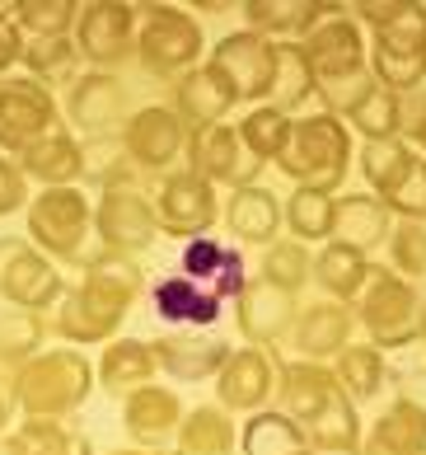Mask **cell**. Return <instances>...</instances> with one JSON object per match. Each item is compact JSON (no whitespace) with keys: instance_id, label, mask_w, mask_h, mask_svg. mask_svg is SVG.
Segmentation results:
<instances>
[{"instance_id":"1","label":"cell","mask_w":426,"mask_h":455,"mask_svg":"<svg viewBox=\"0 0 426 455\" xmlns=\"http://www.w3.org/2000/svg\"><path fill=\"white\" fill-rule=\"evenodd\" d=\"M141 291H146L141 259L94 249V254L80 259V286H71L61 296V306L52 310V333L71 347L113 343Z\"/></svg>"},{"instance_id":"2","label":"cell","mask_w":426,"mask_h":455,"mask_svg":"<svg viewBox=\"0 0 426 455\" xmlns=\"http://www.w3.org/2000/svg\"><path fill=\"white\" fill-rule=\"evenodd\" d=\"M356 164V137L337 113H310L291 123V141L277 156V170L291 179V188L343 193V183Z\"/></svg>"},{"instance_id":"3","label":"cell","mask_w":426,"mask_h":455,"mask_svg":"<svg viewBox=\"0 0 426 455\" xmlns=\"http://www.w3.org/2000/svg\"><path fill=\"white\" fill-rule=\"evenodd\" d=\"M14 409L24 418H71L94 395V362L80 347H47L20 371H10Z\"/></svg>"},{"instance_id":"4","label":"cell","mask_w":426,"mask_h":455,"mask_svg":"<svg viewBox=\"0 0 426 455\" xmlns=\"http://www.w3.org/2000/svg\"><path fill=\"white\" fill-rule=\"evenodd\" d=\"M351 315H356V324L366 329V343H375L380 352L422 343V319H426L422 291H417V282L389 273V267H375V277L366 282V291L356 296Z\"/></svg>"},{"instance_id":"5","label":"cell","mask_w":426,"mask_h":455,"mask_svg":"<svg viewBox=\"0 0 426 455\" xmlns=\"http://www.w3.org/2000/svg\"><path fill=\"white\" fill-rule=\"evenodd\" d=\"M141 20H136V57L146 76L155 80H178L183 71L207 61V38H201V24L187 10L174 5H136Z\"/></svg>"},{"instance_id":"6","label":"cell","mask_w":426,"mask_h":455,"mask_svg":"<svg viewBox=\"0 0 426 455\" xmlns=\"http://www.w3.org/2000/svg\"><path fill=\"white\" fill-rule=\"evenodd\" d=\"M94 235V202L80 188H38L28 202V244L52 263H80Z\"/></svg>"},{"instance_id":"7","label":"cell","mask_w":426,"mask_h":455,"mask_svg":"<svg viewBox=\"0 0 426 455\" xmlns=\"http://www.w3.org/2000/svg\"><path fill=\"white\" fill-rule=\"evenodd\" d=\"M300 52L310 61V71L319 80V99H333L351 90L356 80L370 76V43H366V28L351 20V14H333V20H323L319 28H310L300 38Z\"/></svg>"},{"instance_id":"8","label":"cell","mask_w":426,"mask_h":455,"mask_svg":"<svg viewBox=\"0 0 426 455\" xmlns=\"http://www.w3.org/2000/svg\"><path fill=\"white\" fill-rule=\"evenodd\" d=\"M370 80L389 94H417L426 90V5H407L398 24L370 33Z\"/></svg>"},{"instance_id":"9","label":"cell","mask_w":426,"mask_h":455,"mask_svg":"<svg viewBox=\"0 0 426 455\" xmlns=\"http://www.w3.org/2000/svg\"><path fill=\"white\" fill-rule=\"evenodd\" d=\"M136 113V94L117 71H84L66 90L61 123L75 137H122V127Z\"/></svg>"},{"instance_id":"10","label":"cell","mask_w":426,"mask_h":455,"mask_svg":"<svg viewBox=\"0 0 426 455\" xmlns=\"http://www.w3.org/2000/svg\"><path fill=\"white\" fill-rule=\"evenodd\" d=\"M207 61L216 71H225V80L234 85V94H240V104H248V108L272 104V94H277V71H281V43H272L253 28H234L211 47Z\"/></svg>"},{"instance_id":"11","label":"cell","mask_w":426,"mask_h":455,"mask_svg":"<svg viewBox=\"0 0 426 455\" xmlns=\"http://www.w3.org/2000/svg\"><path fill=\"white\" fill-rule=\"evenodd\" d=\"M71 291L61 277V267L33 249L28 240L0 244V300L10 310H33V315H52L61 306V296Z\"/></svg>"},{"instance_id":"12","label":"cell","mask_w":426,"mask_h":455,"mask_svg":"<svg viewBox=\"0 0 426 455\" xmlns=\"http://www.w3.org/2000/svg\"><path fill=\"white\" fill-rule=\"evenodd\" d=\"M136 20L141 10L127 0H90L75 20V47L90 71H117L136 57Z\"/></svg>"},{"instance_id":"13","label":"cell","mask_w":426,"mask_h":455,"mask_svg":"<svg viewBox=\"0 0 426 455\" xmlns=\"http://www.w3.org/2000/svg\"><path fill=\"white\" fill-rule=\"evenodd\" d=\"M160 235L164 230H160L155 197H146L141 188H108V193H99V202H94V240H99V249L141 259Z\"/></svg>"},{"instance_id":"14","label":"cell","mask_w":426,"mask_h":455,"mask_svg":"<svg viewBox=\"0 0 426 455\" xmlns=\"http://www.w3.org/2000/svg\"><path fill=\"white\" fill-rule=\"evenodd\" d=\"M52 127H61V104L52 90L28 76L0 80V156L14 160L24 146L47 137Z\"/></svg>"},{"instance_id":"15","label":"cell","mask_w":426,"mask_h":455,"mask_svg":"<svg viewBox=\"0 0 426 455\" xmlns=\"http://www.w3.org/2000/svg\"><path fill=\"white\" fill-rule=\"evenodd\" d=\"M187 137H193V127H187L169 104H141L131 113V123L122 127V146H127L131 164L141 174H160V179L169 170H178Z\"/></svg>"},{"instance_id":"16","label":"cell","mask_w":426,"mask_h":455,"mask_svg":"<svg viewBox=\"0 0 426 455\" xmlns=\"http://www.w3.org/2000/svg\"><path fill=\"white\" fill-rule=\"evenodd\" d=\"M155 212H160V230L174 235V240H197V235H211L216 230V216H220V202L216 188L207 179H197L193 170H169L155 183Z\"/></svg>"},{"instance_id":"17","label":"cell","mask_w":426,"mask_h":455,"mask_svg":"<svg viewBox=\"0 0 426 455\" xmlns=\"http://www.w3.org/2000/svg\"><path fill=\"white\" fill-rule=\"evenodd\" d=\"M183 170H193L197 179H207L211 188H240V183H258V170L248 164L234 123L193 127L187 150H183Z\"/></svg>"},{"instance_id":"18","label":"cell","mask_w":426,"mask_h":455,"mask_svg":"<svg viewBox=\"0 0 426 455\" xmlns=\"http://www.w3.org/2000/svg\"><path fill=\"white\" fill-rule=\"evenodd\" d=\"M272 390H277V357L272 347H234L225 366L216 376V403L225 413H258L272 403Z\"/></svg>"},{"instance_id":"19","label":"cell","mask_w":426,"mask_h":455,"mask_svg":"<svg viewBox=\"0 0 426 455\" xmlns=\"http://www.w3.org/2000/svg\"><path fill=\"white\" fill-rule=\"evenodd\" d=\"M230 306H234V329H240L244 343L277 347V343H286V333H291L296 315H300V296L281 291V286H272L263 277H253Z\"/></svg>"},{"instance_id":"20","label":"cell","mask_w":426,"mask_h":455,"mask_svg":"<svg viewBox=\"0 0 426 455\" xmlns=\"http://www.w3.org/2000/svg\"><path fill=\"white\" fill-rule=\"evenodd\" d=\"M155 347V362H160V376L178 380V385H201V380H216L220 366L230 357V343L211 329H174V333H160L150 339Z\"/></svg>"},{"instance_id":"21","label":"cell","mask_w":426,"mask_h":455,"mask_svg":"<svg viewBox=\"0 0 426 455\" xmlns=\"http://www.w3.org/2000/svg\"><path fill=\"white\" fill-rule=\"evenodd\" d=\"M328 104V113H337L347 123L351 137H361L366 141H398L403 137V99L398 94H389L384 85H375V80H356L351 90L343 94H333V99H323Z\"/></svg>"},{"instance_id":"22","label":"cell","mask_w":426,"mask_h":455,"mask_svg":"<svg viewBox=\"0 0 426 455\" xmlns=\"http://www.w3.org/2000/svg\"><path fill=\"white\" fill-rule=\"evenodd\" d=\"M164 104L174 108L187 127H216L240 108V94H234V85L225 80V71H216L211 61H201L193 71H183L178 80H169Z\"/></svg>"},{"instance_id":"23","label":"cell","mask_w":426,"mask_h":455,"mask_svg":"<svg viewBox=\"0 0 426 455\" xmlns=\"http://www.w3.org/2000/svg\"><path fill=\"white\" fill-rule=\"evenodd\" d=\"M351 333H356L351 306H337V300H314V306H300L291 333H286V343H291L296 362H323V366H333V357L351 343Z\"/></svg>"},{"instance_id":"24","label":"cell","mask_w":426,"mask_h":455,"mask_svg":"<svg viewBox=\"0 0 426 455\" xmlns=\"http://www.w3.org/2000/svg\"><path fill=\"white\" fill-rule=\"evenodd\" d=\"M220 221H225L230 240L240 249H267L281 240V197L267 188V183H240L230 188L225 207H220Z\"/></svg>"},{"instance_id":"25","label":"cell","mask_w":426,"mask_h":455,"mask_svg":"<svg viewBox=\"0 0 426 455\" xmlns=\"http://www.w3.org/2000/svg\"><path fill=\"white\" fill-rule=\"evenodd\" d=\"M150 306L169 329H216L225 315V300L207 282H193L183 273H164L150 282Z\"/></svg>"},{"instance_id":"26","label":"cell","mask_w":426,"mask_h":455,"mask_svg":"<svg viewBox=\"0 0 426 455\" xmlns=\"http://www.w3.org/2000/svg\"><path fill=\"white\" fill-rule=\"evenodd\" d=\"M183 403H178V390L169 385H141L122 399V432L131 436L136 446H164L169 436H178V423H183Z\"/></svg>"},{"instance_id":"27","label":"cell","mask_w":426,"mask_h":455,"mask_svg":"<svg viewBox=\"0 0 426 455\" xmlns=\"http://www.w3.org/2000/svg\"><path fill=\"white\" fill-rule=\"evenodd\" d=\"M333 14H347V5H323V0H248L244 5V28L263 33L272 43H300L310 28H319Z\"/></svg>"},{"instance_id":"28","label":"cell","mask_w":426,"mask_h":455,"mask_svg":"<svg viewBox=\"0 0 426 455\" xmlns=\"http://www.w3.org/2000/svg\"><path fill=\"white\" fill-rule=\"evenodd\" d=\"M333 395H337L333 366H323V362H281L277 357V390H272V399H277V409L291 413L296 423H310Z\"/></svg>"},{"instance_id":"29","label":"cell","mask_w":426,"mask_h":455,"mask_svg":"<svg viewBox=\"0 0 426 455\" xmlns=\"http://www.w3.org/2000/svg\"><path fill=\"white\" fill-rule=\"evenodd\" d=\"M14 164L24 170V179L43 183V188H75L80 183V137L61 123L33 146H24L14 156Z\"/></svg>"},{"instance_id":"30","label":"cell","mask_w":426,"mask_h":455,"mask_svg":"<svg viewBox=\"0 0 426 455\" xmlns=\"http://www.w3.org/2000/svg\"><path fill=\"white\" fill-rule=\"evenodd\" d=\"M375 277L370 254L351 249L343 240H328L314 249V286L323 291V300H337V306H356V296L366 291V282Z\"/></svg>"},{"instance_id":"31","label":"cell","mask_w":426,"mask_h":455,"mask_svg":"<svg viewBox=\"0 0 426 455\" xmlns=\"http://www.w3.org/2000/svg\"><path fill=\"white\" fill-rule=\"evenodd\" d=\"M389 230H394V216H389V207L375 193H366V188L361 193H337V202H333V240L370 254V249L389 244Z\"/></svg>"},{"instance_id":"32","label":"cell","mask_w":426,"mask_h":455,"mask_svg":"<svg viewBox=\"0 0 426 455\" xmlns=\"http://www.w3.org/2000/svg\"><path fill=\"white\" fill-rule=\"evenodd\" d=\"M0 455H94V442L71 418H24L0 436Z\"/></svg>"},{"instance_id":"33","label":"cell","mask_w":426,"mask_h":455,"mask_svg":"<svg viewBox=\"0 0 426 455\" xmlns=\"http://www.w3.org/2000/svg\"><path fill=\"white\" fill-rule=\"evenodd\" d=\"M160 376V362H155V347L141 343V339H113L94 362V380L104 385L108 395H131L150 385Z\"/></svg>"},{"instance_id":"34","label":"cell","mask_w":426,"mask_h":455,"mask_svg":"<svg viewBox=\"0 0 426 455\" xmlns=\"http://www.w3.org/2000/svg\"><path fill=\"white\" fill-rule=\"evenodd\" d=\"M80 183L108 188H141V170L131 164L122 137H80Z\"/></svg>"},{"instance_id":"35","label":"cell","mask_w":426,"mask_h":455,"mask_svg":"<svg viewBox=\"0 0 426 455\" xmlns=\"http://www.w3.org/2000/svg\"><path fill=\"white\" fill-rule=\"evenodd\" d=\"M333 376H337V390L361 409V403H370L375 395L384 390L394 371H389V357L375 343H347L333 357Z\"/></svg>"},{"instance_id":"36","label":"cell","mask_w":426,"mask_h":455,"mask_svg":"<svg viewBox=\"0 0 426 455\" xmlns=\"http://www.w3.org/2000/svg\"><path fill=\"white\" fill-rule=\"evenodd\" d=\"M178 451L187 455H240V427L220 403H197L178 423Z\"/></svg>"},{"instance_id":"37","label":"cell","mask_w":426,"mask_h":455,"mask_svg":"<svg viewBox=\"0 0 426 455\" xmlns=\"http://www.w3.org/2000/svg\"><path fill=\"white\" fill-rule=\"evenodd\" d=\"M291 113H281L277 104H258L248 108L240 123H234V132H240V146L253 170H263V164H277V156L286 150V141H291Z\"/></svg>"},{"instance_id":"38","label":"cell","mask_w":426,"mask_h":455,"mask_svg":"<svg viewBox=\"0 0 426 455\" xmlns=\"http://www.w3.org/2000/svg\"><path fill=\"white\" fill-rule=\"evenodd\" d=\"M296 451H310V442H304V423H296L291 413L258 409L244 418L240 455H296Z\"/></svg>"},{"instance_id":"39","label":"cell","mask_w":426,"mask_h":455,"mask_svg":"<svg viewBox=\"0 0 426 455\" xmlns=\"http://www.w3.org/2000/svg\"><path fill=\"white\" fill-rule=\"evenodd\" d=\"M20 66H24L28 80H38V85H47V90H71L75 85V66H80L75 33H66V38H28Z\"/></svg>"},{"instance_id":"40","label":"cell","mask_w":426,"mask_h":455,"mask_svg":"<svg viewBox=\"0 0 426 455\" xmlns=\"http://www.w3.org/2000/svg\"><path fill=\"white\" fill-rule=\"evenodd\" d=\"M422 160H426V156H417V150L407 146L403 137H398V141H366L361 156H356V170H361L366 188H370L375 197H384L389 188H398V183L413 174Z\"/></svg>"},{"instance_id":"41","label":"cell","mask_w":426,"mask_h":455,"mask_svg":"<svg viewBox=\"0 0 426 455\" xmlns=\"http://www.w3.org/2000/svg\"><path fill=\"white\" fill-rule=\"evenodd\" d=\"M304 442H310V451H356L361 446V409L337 390L310 423H304Z\"/></svg>"},{"instance_id":"42","label":"cell","mask_w":426,"mask_h":455,"mask_svg":"<svg viewBox=\"0 0 426 455\" xmlns=\"http://www.w3.org/2000/svg\"><path fill=\"white\" fill-rule=\"evenodd\" d=\"M333 202H337V193L291 188V197L281 202V226L300 244H328L333 240Z\"/></svg>"},{"instance_id":"43","label":"cell","mask_w":426,"mask_h":455,"mask_svg":"<svg viewBox=\"0 0 426 455\" xmlns=\"http://www.w3.org/2000/svg\"><path fill=\"white\" fill-rule=\"evenodd\" d=\"M52 339V319L33 315V310H0V366L20 371L24 362H33L38 352H47L43 343Z\"/></svg>"},{"instance_id":"44","label":"cell","mask_w":426,"mask_h":455,"mask_svg":"<svg viewBox=\"0 0 426 455\" xmlns=\"http://www.w3.org/2000/svg\"><path fill=\"white\" fill-rule=\"evenodd\" d=\"M258 277L272 282V286H281V291H291V296H300L304 286L314 282V249L300 244V240H291V235H281L277 244L263 249Z\"/></svg>"},{"instance_id":"45","label":"cell","mask_w":426,"mask_h":455,"mask_svg":"<svg viewBox=\"0 0 426 455\" xmlns=\"http://www.w3.org/2000/svg\"><path fill=\"white\" fill-rule=\"evenodd\" d=\"M370 436H380V442L398 446L403 455H426V403L398 395V399L370 423Z\"/></svg>"},{"instance_id":"46","label":"cell","mask_w":426,"mask_h":455,"mask_svg":"<svg viewBox=\"0 0 426 455\" xmlns=\"http://www.w3.org/2000/svg\"><path fill=\"white\" fill-rule=\"evenodd\" d=\"M5 10L24 28V38H66V33H75L80 20L75 0H14Z\"/></svg>"},{"instance_id":"47","label":"cell","mask_w":426,"mask_h":455,"mask_svg":"<svg viewBox=\"0 0 426 455\" xmlns=\"http://www.w3.org/2000/svg\"><path fill=\"white\" fill-rule=\"evenodd\" d=\"M310 99H319V80L310 71V61H304L300 43H281V71H277V94H272V104L296 117Z\"/></svg>"},{"instance_id":"48","label":"cell","mask_w":426,"mask_h":455,"mask_svg":"<svg viewBox=\"0 0 426 455\" xmlns=\"http://www.w3.org/2000/svg\"><path fill=\"white\" fill-rule=\"evenodd\" d=\"M384 249H389V273H398L407 282L426 277V226L422 221H394Z\"/></svg>"},{"instance_id":"49","label":"cell","mask_w":426,"mask_h":455,"mask_svg":"<svg viewBox=\"0 0 426 455\" xmlns=\"http://www.w3.org/2000/svg\"><path fill=\"white\" fill-rule=\"evenodd\" d=\"M230 259V244H220L216 235H197V240H183L178 249V263H174V273L183 277H193V282H216L220 277V267H225Z\"/></svg>"},{"instance_id":"50","label":"cell","mask_w":426,"mask_h":455,"mask_svg":"<svg viewBox=\"0 0 426 455\" xmlns=\"http://www.w3.org/2000/svg\"><path fill=\"white\" fill-rule=\"evenodd\" d=\"M380 202L389 207V216H394V221H422V226H426V160L398 183V188H389Z\"/></svg>"},{"instance_id":"51","label":"cell","mask_w":426,"mask_h":455,"mask_svg":"<svg viewBox=\"0 0 426 455\" xmlns=\"http://www.w3.org/2000/svg\"><path fill=\"white\" fill-rule=\"evenodd\" d=\"M28 179H24V170L14 164L10 156H0V221L5 216H14V212H28Z\"/></svg>"},{"instance_id":"52","label":"cell","mask_w":426,"mask_h":455,"mask_svg":"<svg viewBox=\"0 0 426 455\" xmlns=\"http://www.w3.org/2000/svg\"><path fill=\"white\" fill-rule=\"evenodd\" d=\"M407 5H413V0H361V5H347V14H351L361 28L380 33V28H389V24H398L403 14H407Z\"/></svg>"},{"instance_id":"53","label":"cell","mask_w":426,"mask_h":455,"mask_svg":"<svg viewBox=\"0 0 426 455\" xmlns=\"http://www.w3.org/2000/svg\"><path fill=\"white\" fill-rule=\"evenodd\" d=\"M248 282H253V277H248V259H244V249H230V259H225V267H220V277L211 282V291L230 306V300L240 296Z\"/></svg>"},{"instance_id":"54","label":"cell","mask_w":426,"mask_h":455,"mask_svg":"<svg viewBox=\"0 0 426 455\" xmlns=\"http://www.w3.org/2000/svg\"><path fill=\"white\" fill-rule=\"evenodd\" d=\"M24 28L14 24V14L10 10H0V80H10V71L20 66V57H24Z\"/></svg>"},{"instance_id":"55","label":"cell","mask_w":426,"mask_h":455,"mask_svg":"<svg viewBox=\"0 0 426 455\" xmlns=\"http://www.w3.org/2000/svg\"><path fill=\"white\" fill-rule=\"evenodd\" d=\"M14 413H20V409H14V385H10V376H0V436L10 432Z\"/></svg>"},{"instance_id":"56","label":"cell","mask_w":426,"mask_h":455,"mask_svg":"<svg viewBox=\"0 0 426 455\" xmlns=\"http://www.w3.org/2000/svg\"><path fill=\"white\" fill-rule=\"evenodd\" d=\"M361 455H403V451L389 446V442H380V436H361Z\"/></svg>"},{"instance_id":"57","label":"cell","mask_w":426,"mask_h":455,"mask_svg":"<svg viewBox=\"0 0 426 455\" xmlns=\"http://www.w3.org/2000/svg\"><path fill=\"white\" fill-rule=\"evenodd\" d=\"M141 455H187V451H178V446H155V451H141Z\"/></svg>"},{"instance_id":"58","label":"cell","mask_w":426,"mask_h":455,"mask_svg":"<svg viewBox=\"0 0 426 455\" xmlns=\"http://www.w3.org/2000/svg\"><path fill=\"white\" fill-rule=\"evenodd\" d=\"M314 455H361V446H356V451H314Z\"/></svg>"},{"instance_id":"59","label":"cell","mask_w":426,"mask_h":455,"mask_svg":"<svg viewBox=\"0 0 426 455\" xmlns=\"http://www.w3.org/2000/svg\"><path fill=\"white\" fill-rule=\"evenodd\" d=\"M422 352H426V319H422Z\"/></svg>"},{"instance_id":"60","label":"cell","mask_w":426,"mask_h":455,"mask_svg":"<svg viewBox=\"0 0 426 455\" xmlns=\"http://www.w3.org/2000/svg\"><path fill=\"white\" fill-rule=\"evenodd\" d=\"M113 455H141V451H113Z\"/></svg>"},{"instance_id":"61","label":"cell","mask_w":426,"mask_h":455,"mask_svg":"<svg viewBox=\"0 0 426 455\" xmlns=\"http://www.w3.org/2000/svg\"><path fill=\"white\" fill-rule=\"evenodd\" d=\"M296 455H314V451H296Z\"/></svg>"}]
</instances>
